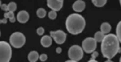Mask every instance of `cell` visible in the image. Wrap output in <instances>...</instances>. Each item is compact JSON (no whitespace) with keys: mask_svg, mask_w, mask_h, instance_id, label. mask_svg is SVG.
Returning a JSON list of instances; mask_svg holds the SVG:
<instances>
[{"mask_svg":"<svg viewBox=\"0 0 121 62\" xmlns=\"http://www.w3.org/2000/svg\"><path fill=\"white\" fill-rule=\"evenodd\" d=\"M120 41L116 35L107 34L101 42V52L104 58L112 59L117 53H119Z\"/></svg>","mask_w":121,"mask_h":62,"instance_id":"obj_1","label":"cell"},{"mask_svg":"<svg viewBox=\"0 0 121 62\" xmlns=\"http://www.w3.org/2000/svg\"><path fill=\"white\" fill-rule=\"evenodd\" d=\"M86 26V21L82 15L78 13L69 15L65 21V27L68 32L72 35H78L82 32Z\"/></svg>","mask_w":121,"mask_h":62,"instance_id":"obj_2","label":"cell"},{"mask_svg":"<svg viewBox=\"0 0 121 62\" xmlns=\"http://www.w3.org/2000/svg\"><path fill=\"white\" fill-rule=\"evenodd\" d=\"M0 61L1 62H9L12 56L11 44H8L6 41L0 42Z\"/></svg>","mask_w":121,"mask_h":62,"instance_id":"obj_3","label":"cell"},{"mask_svg":"<svg viewBox=\"0 0 121 62\" xmlns=\"http://www.w3.org/2000/svg\"><path fill=\"white\" fill-rule=\"evenodd\" d=\"M10 44L12 47L15 48H22L23 45L26 43V38L25 36L23 35L22 32H14L10 36Z\"/></svg>","mask_w":121,"mask_h":62,"instance_id":"obj_4","label":"cell"},{"mask_svg":"<svg viewBox=\"0 0 121 62\" xmlns=\"http://www.w3.org/2000/svg\"><path fill=\"white\" fill-rule=\"evenodd\" d=\"M83 52L82 47L78 45H73L68 50V57L73 62H78L82 59Z\"/></svg>","mask_w":121,"mask_h":62,"instance_id":"obj_5","label":"cell"},{"mask_svg":"<svg viewBox=\"0 0 121 62\" xmlns=\"http://www.w3.org/2000/svg\"><path fill=\"white\" fill-rule=\"evenodd\" d=\"M83 51L86 53H92L94 51H95L97 48V41L95 40V38L88 37L86 38L82 41V44Z\"/></svg>","mask_w":121,"mask_h":62,"instance_id":"obj_6","label":"cell"},{"mask_svg":"<svg viewBox=\"0 0 121 62\" xmlns=\"http://www.w3.org/2000/svg\"><path fill=\"white\" fill-rule=\"evenodd\" d=\"M50 36L54 40V41L58 44H62L65 43L66 37H67L66 34L61 30H57L56 32L52 31V32H50Z\"/></svg>","mask_w":121,"mask_h":62,"instance_id":"obj_7","label":"cell"},{"mask_svg":"<svg viewBox=\"0 0 121 62\" xmlns=\"http://www.w3.org/2000/svg\"><path fill=\"white\" fill-rule=\"evenodd\" d=\"M47 6L51 10L58 11L63 7V2L60 0H47Z\"/></svg>","mask_w":121,"mask_h":62,"instance_id":"obj_8","label":"cell"},{"mask_svg":"<svg viewBox=\"0 0 121 62\" xmlns=\"http://www.w3.org/2000/svg\"><path fill=\"white\" fill-rule=\"evenodd\" d=\"M86 3L82 0H77L73 4V10L75 12H82L85 10Z\"/></svg>","mask_w":121,"mask_h":62,"instance_id":"obj_9","label":"cell"},{"mask_svg":"<svg viewBox=\"0 0 121 62\" xmlns=\"http://www.w3.org/2000/svg\"><path fill=\"white\" fill-rule=\"evenodd\" d=\"M29 19V14L26 11H20L17 14V20L20 24H25Z\"/></svg>","mask_w":121,"mask_h":62,"instance_id":"obj_10","label":"cell"},{"mask_svg":"<svg viewBox=\"0 0 121 62\" xmlns=\"http://www.w3.org/2000/svg\"><path fill=\"white\" fill-rule=\"evenodd\" d=\"M52 37L51 36H44L40 39V44L44 48H48L52 45Z\"/></svg>","mask_w":121,"mask_h":62,"instance_id":"obj_11","label":"cell"},{"mask_svg":"<svg viewBox=\"0 0 121 62\" xmlns=\"http://www.w3.org/2000/svg\"><path fill=\"white\" fill-rule=\"evenodd\" d=\"M28 58L30 62H36L40 58V56H39V54L36 51H32L29 53Z\"/></svg>","mask_w":121,"mask_h":62,"instance_id":"obj_12","label":"cell"},{"mask_svg":"<svg viewBox=\"0 0 121 62\" xmlns=\"http://www.w3.org/2000/svg\"><path fill=\"white\" fill-rule=\"evenodd\" d=\"M100 29H101V32H102L103 34H108L109 32H111V30H112V27H111L110 24L105 22L101 24Z\"/></svg>","mask_w":121,"mask_h":62,"instance_id":"obj_13","label":"cell"},{"mask_svg":"<svg viewBox=\"0 0 121 62\" xmlns=\"http://www.w3.org/2000/svg\"><path fill=\"white\" fill-rule=\"evenodd\" d=\"M4 18L6 19H9L11 23H15V15L13 12L11 11H7L6 13H4Z\"/></svg>","mask_w":121,"mask_h":62,"instance_id":"obj_14","label":"cell"},{"mask_svg":"<svg viewBox=\"0 0 121 62\" xmlns=\"http://www.w3.org/2000/svg\"><path fill=\"white\" fill-rule=\"evenodd\" d=\"M93 4L97 7H102L107 3V0H91Z\"/></svg>","mask_w":121,"mask_h":62,"instance_id":"obj_15","label":"cell"},{"mask_svg":"<svg viewBox=\"0 0 121 62\" xmlns=\"http://www.w3.org/2000/svg\"><path fill=\"white\" fill-rule=\"evenodd\" d=\"M104 36H105V34H103L102 32H95L94 38L95 39V40H96L97 42H102Z\"/></svg>","mask_w":121,"mask_h":62,"instance_id":"obj_16","label":"cell"},{"mask_svg":"<svg viewBox=\"0 0 121 62\" xmlns=\"http://www.w3.org/2000/svg\"><path fill=\"white\" fill-rule=\"evenodd\" d=\"M116 36L118 38L120 43H121V21L118 23L116 26Z\"/></svg>","mask_w":121,"mask_h":62,"instance_id":"obj_17","label":"cell"},{"mask_svg":"<svg viewBox=\"0 0 121 62\" xmlns=\"http://www.w3.org/2000/svg\"><path fill=\"white\" fill-rule=\"evenodd\" d=\"M36 15L39 18L42 19L44 18L46 16V11L44 8H39L37 11H36Z\"/></svg>","mask_w":121,"mask_h":62,"instance_id":"obj_18","label":"cell"},{"mask_svg":"<svg viewBox=\"0 0 121 62\" xmlns=\"http://www.w3.org/2000/svg\"><path fill=\"white\" fill-rule=\"evenodd\" d=\"M8 10L9 11H11V12H14L15 11H16V8H17V6H16V3H14V2H11L8 5Z\"/></svg>","mask_w":121,"mask_h":62,"instance_id":"obj_19","label":"cell"},{"mask_svg":"<svg viewBox=\"0 0 121 62\" xmlns=\"http://www.w3.org/2000/svg\"><path fill=\"white\" fill-rule=\"evenodd\" d=\"M56 16H57L56 11H53V10H52V11H50L49 12H48V18L50 19H55L56 18Z\"/></svg>","mask_w":121,"mask_h":62,"instance_id":"obj_20","label":"cell"},{"mask_svg":"<svg viewBox=\"0 0 121 62\" xmlns=\"http://www.w3.org/2000/svg\"><path fill=\"white\" fill-rule=\"evenodd\" d=\"M36 33H37L39 36H42V35H44V28H42V27H40V28H38L37 30H36Z\"/></svg>","mask_w":121,"mask_h":62,"instance_id":"obj_21","label":"cell"},{"mask_svg":"<svg viewBox=\"0 0 121 62\" xmlns=\"http://www.w3.org/2000/svg\"><path fill=\"white\" fill-rule=\"evenodd\" d=\"M39 59H40L42 62L46 61H47V59H48V56H47L46 54L43 53V54H41V55L40 56V58H39Z\"/></svg>","mask_w":121,"mask_h":62,"instance_id":"obj_22","label":"cell"},{"mask_svg":"<svg viewBox=\"0 0 121 62\" xmlns=\"http://www.w3.org/2000/svg\"><path fill=\"white\" fill-rule=\"evenodd\" d=\"M1 9L3 10V11H9L8 6L6 5V4H3V3H1Z\"/></svg>","mask_w":121,"mask_h":62,"instance_id":"obj_23","label":"cell"},{"mask_svg":"<svg viewBox=\"0 0 121 62\" xmlns=\"http://www.w3.org/2000/svg\"><path fill=\"white\" fill-rule=\"evenodd\" d=\"M99 56V53L98 52H96V51H94L93 53H92V54H91V58H96L97 57Z\"/></svg>","mask_w":121,"mask_h":62,"instance_id":"obj_24","label":"cell"},{"mask_svg":"<svg viewBox=\"0 0 121 62\" xmlns=\"http://www.w3.org/2000/svg\"><path fill=\"white\" fill-rule=\"evenodd\" d=\"M61 51H62V49H61V48H56V53H61Z\"/></svg>","mask_w":121,"mask_h":62,"instance_id":"obj_25","label":"cell"},{"mask_svg":"<svg viewBox=\"0 0 121 62\" xmlns=\"http://www.w3.org/2000/svg\"><path fill=\"white\" fill-rule=\"evenodd\" d=\"M7 20L6 18H4L3 19H1V24H7Z\"/></svg>","mask_w":121,"mask_h":62,"instance_id":"obj_26","label":"cell"},{"mask_svg":"<svg viewBox=\"0 0 121 62\" xmlns=\"http://www.w3.org/2000/svg\"><path fill=\"white\" fill-rule=\"evenodd\" d=\"M89 62H97V61L95 59V58H91V60H89Z\"/></svg>","mask_w":121,"mask_h":62,"instance_id":"obj_27","label":"cell"},{"mask_svg":"<svg viewBox=\"0 0 121 62\" xmlns=\"http://www.w3.org/2000/svg\"><path fill=\"white\" fill-rule=\"evenodd\" d=\"M121 53V48L120 47V48H119V53Z\"/></svg>","mask_w":121,"mask_h":62,"instance_id":"obj_28","label":"cell"},{"mask_svg":"<svg viewBox=\"0 0 121 62\" xmlns=\"http://www.w3.org/2000/svg\"><path fill=\"white\" fill-rule=\"evenodd\" d=\"M120 6H121V0H120Z\"/></svg>","mask_w":121,"mask_h":62,"instance_id":"obj_29","label":"cell"},{"mask_svg":"<svg viewBox=\"0 0 121 62\" xmlns=\"http://www.w3.org/2000/svg\"><path fill=\"white\" fill-rule=\"evenodd\" d=\"M120 62H121V57H120Z\"/></svg>","mask_w":121,"mask_h":62,"instance_id":"obj_30","label":"cell"},{"mask_svg":"<svg viewBox=\"0 0 121 62\" xmlns=\"http://www.w3.org/2000/svg\"><path fill=\"white\" fill-rule=\"evenodd\" d=\"M60 2H63V1H64V0H60Z\"/></svg>","mask_w":121,"mask_h":62,"instance_id":"obj_31","label":"cell"}]
</instances>
